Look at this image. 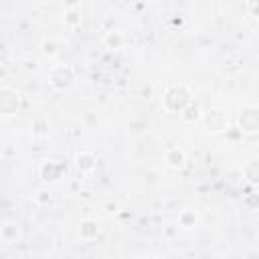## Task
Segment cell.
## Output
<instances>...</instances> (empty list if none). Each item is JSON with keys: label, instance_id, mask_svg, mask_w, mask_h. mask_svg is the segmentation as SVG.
<instances>
[{"label": "cell", "instance_id": "cell-1", "mask_svg": "<svg viewBox=\"0 0 259 259\" xmlns=\"http://www.w3.org/2000/svg\"><path fill=\"white\" fill-rule=\"evenodd\" d=\"M190 103H192L190 91H188L184 85H174V87H170V89L166 91V95H164V105H166V109H170V111L182 113Z\"/></svg>", "mask_w": 259, "mask_h": 259}, {"label": "cell", "instance_id": "cell-2", "mask_svg": "<svg viewBox=\"0 0 259 259\" xmlns=\"http://www.w3.org/2000/svg\"><path fill=\"white\" fill-rule=\"evenodd\" d=\"M75 81V73L69 65H57L51 69V75H49V83L59 89V91H65L71 87V83Z\"/></svg>", "mask_w": 259, "mask_h": 259}, {"label": "cell", "instance_id": "cell-3", "mask_svg": "<svg viewBox=\"0 0 259 259\" xmlns=\"http://www.w3.org/2000/svg\"><path fill=\"white\" fill-rule=\"evenodd\" d=\"M239 130L243 134L259 132V107H243L239 113Z\"/></svg>", "mask_w": 259, "mask_h": 259}, {"label": "cell", "instance_id": "cell-4", "mask_svg": "<svg viewBox=\"0 0 259 259\" xmlns=\"http://www.w3.org/2000/svg\"><path fill=\"white\" fill-rule=\"evenodd\" d=\"M18 103H20V93L16 89H12V87H2L0 89V111H2V115L16 113Z\"/></svg>", "mask_w": 259, "mask_h": 259}, {"label": "cell", "instance_id": "cell-5", "mask_svg": "<svg viewBox=\"0 0 259 259\" xmlns=\"http://www.w3.org/2000/svg\"><path fill=\"white\" fill-rule=\"evenodd\" d=\"M202 121L206 123L208 130H212V132H223V130H227V125H229V115H227L223 109L212 107V109H208V111L202 113Z\"/></svg>", "mask_w": 259, "mask_h": 259}, {"label": "cell", "instance_id": "cell-6", "mask_svg": "<svg viewBox=\"0 0 259 259\" xmlns=\"http://www.w3.org/2000/svg\"><path fill=\"white\" fill-rule=\"evenodd\" d=\"M63 170H65L63 164L57 162V160H45V162L38 166V174H40V178L47 180V182H57V180L61 178Z\"/></svg>", "mask_w": 259, "mask_h": 259}, {"label": "cell", "instance_id": "cell-7", "mask_svg": "<svg viewBox=\"0 0 259 259\" xmlns=\"http://www.w3.org/2000/svg\"><path fill=\"white\" fill-rule=\"evenodd\" d=\"M75 166L79 172H93L95 166H97V160L91 152H79L75 156Z\"/></svg>", "mask_w": 259, "mask_h": 259}, {"label": "cell", "instance_id": "cell-8", "mask_svg": "<svg viewBox=\"0 0 259 259\" xmlns=\"http://www.w3.org/2000/svg\"><path fill=\"white\" fill-rule=\"evenodd\" d=\"M164 158H166L170 168H182L184 162H186V152L182 148H168Z\"/></svg>", "mask_w": 259, "mask_h": 259}, {"label": "cell", "instance_id": "cell-9", "mask_svg": "<svg viewBox=\"0 0 259 259\" xmlns=\"http://www.w3.org/2000/svg\"><path fill=\"white\" fill-rule=\"evenodd\" d=\"M16 237H18V225L12 223V221H4L2 227H0V239L8 245V243L16 241Z\"/></svg>", "mask_w": 259, "mask_h": 259}, {"label": "cell", "instance_id": "cell-10", "mask_svg": "<svg viewBox=\"0 0 259 259\" xmlns=\"http://www.w3.org/2000/svg\"><path fill=\"white\" fill-rule=\"evenodd\" d=\"M79 233H81V239H85V241L95 239L97 233H99L97 221H93V219H85V221H81V229H79Z\"/></svg>", "mask_w": 259, "mask_h": 259}, {"label": "cell", "instance_id": "cell-11", "mask_svg": "<svg viewBox=\"0 0 259 259\" xmlns=\"http://www.w3.org/2000/svg\"><path fill=\"white\" fill-rule=\"evenodd\" d=\"M243 174H245V180H247L249 184H259V160H251V162L245 166Z\"/></svg>", "mask_w": 259, "mask_h": 259}, {"label": "cell", "instance_id": "cell-12", "mask_svg": "<svg viewBox=\"0 0 259 259\" xmlns=\"http://www.w3.org/2000/svg\"><path fill=\"white\" fill-rule=\"evenodd\" d=\"M180 117H182L186 123H194V121L202 119V111H200V107H198L196 103H190V105L180 113Z\"/></svg>", "mask_w": 259, "mask_h": 259}, {"label": "cell", "instance_id": "cell-13", "mask_svg": "<svg viewBox=\"0 0 259 259\" xmlns=\"http://www.w3.org/2000/svg\"><path fill=\"white\" fill-rule=\"evenodd\" d=\"M196 221H198V217H196L194 210H188V208H186V210H182V212L178 214V223H180V227H184V229L194 227Z\"/></svg>", "mask_w": 259, "mask_h": 259}, {"label": "cell", "instance_id": "cell-14", "mask_svg": "<svg viewBox=\"0 0 259 259\" xmlns=\"http://www.w3.org/2000/svg\"><path fill=\"white\" fill-rule=\"evenodd\" d=\"M103 42H105L109 49H119V47L125 42V38H123L121 32H107V34L103 36Z\"/></svg>", "mask_w": 259, "mask_h": 259}, {"label": "cell", "instance_id": "cell-15", "mask_svg": "<svg viewBox=\"0 0 259 259\" xmlns=\"http://www.w3.org/2000/svg\"><path fill=\"white\" fill-rule=\"evenodd\" d=\"M59 49H61V45H59V40H55V38H47V40H42V45H40V51H42V55H47V57L59 55Z\"/></svg>", "mask_w": 259, "mask_h": 259}, {"label": "cell", "instance_id": "cell-16", "mask_svg": "<svg viewBox=\"0 0 259 259\" xmlns=\"http://www.w3.org/2000/svg\"><path fill=\"white\" fill-rule=\"evenodd\" d=\"M32 136H40V138L49 136V121L45 117H36L32 121Z\"/></svg>", "mask_w": 259, "mask_h": 259}, {"label": "cell", "instance_id": "cell-17", "mask_svg": "<svg viewBox=\"0 0 259 259\" xmlns=\"http://www.w3.org/2000/svg\"><path fill=\"white\" fill-rule=\"evenodd\" d=\"M34 200H36V204L45 206V204H49V202H51V192H49V190H45V188H40V190L34 194Z\"/></svg>", "mask_w": 259, "mask_h": 259}, {"label": "cell", "instance_id": "cell-18", "mask_svg": "<svg viewBox=\"0 0 259 259\" xmlns=\"http://www.w3.org/2000/svg\"><path fill=\"white\" fill-rule=\"evenodd\" d=\"M79 22H81V18H79L77 12H67V14H65V24L75 26V24H79Z\"/></svg>", "mask_w": 259, "mask_h": 259}, {"label": "cell", "instance_id": "cell-19", "mask_svg": "<svg viewBox=\"0 0 259 259\" xmlns=\"http://www.w3.org/2000/svg\"><path fill=\"white\" fill-rule=\"evenodd\" d=\"M22 69H24V71H36V69H38V63H36L34 59H24V61H22Z\"/></svg>", "mask_w": 259, "mask_h": 259}, {"label": "cell", "instance_id": "cell-20", "mask_svg": "<svg viewBox=\"0 0 259 259\" xmlns=\"http://www.w3.org/2000/svg\"><path fill=\"white\" fill-rule=\"evenodd\" d=\"M148 259H156V257H148Z\"/></svg>", "mask_w": 259, "mask_h": 259}]
</instances>
